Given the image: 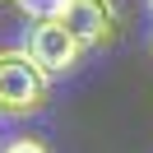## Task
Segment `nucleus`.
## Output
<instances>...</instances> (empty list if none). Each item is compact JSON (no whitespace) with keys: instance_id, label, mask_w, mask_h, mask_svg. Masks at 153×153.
<instances>
[{"instance_id":"obj_6","label":"nucleus","mask_w":153,"mask_h":153,"mask_svg":"<svg viewBox=\"0 0 153 153\" xmlns=\"http://www.w3.org/2000/svg\"><path fill=\"white\" fill-rule=\"evenodd\" d=\"M144 5H149V14H153V0H144Z\"/></svg>"},{"instance_id":"obj_3","label":"nucleus","mask_w":153,"mask_h":153,"mask_svg":"<svg viewBox=\"0 0 153 153\" xmlns=\"http://www.w3.org/2000/svg\"><path fill=\"white\" fill-rule=\"evenodd\" d=\"M28 56L37 60L47 74H70V70L79 65V56H84V47L74 42V33L60 19H51V23H33L28 28Z\"/></svg>"},{"instance_id":"obj_1","label":"nucleus","mask_w":153,"mask_h":153,"mask_svg":"<svg viewBox=\"0 0 153 153\" xmlns=\"http://www.w3.org/2000/svg\"><path fill=\"white\" fill-rule=\"evenodd\" d=\"M51 97V74L28 56V47H0V116H37Z\"/></svg>"},{"instance_id":"obj_4","label":"nucleus","mask_w":153,"mask_h":153,"mask_svg":"<svg viewBox=\"0 0 153 153\" xmlns=\"http://www.w3.org/2000/svg\"><path fill=\"white\" fill-rule=\"evenodd\" d=\"M23 14H28L33 23H51V19H65L70 10V0H14Z\"/></svg>"},{"instance_id":"obj_5","label":"nucleus","mask_w":153,"mask_h":153,"mask_svg":"<svg viewBox=\"0 0 153 153\" xmlns=\"http://www.w3.org/2000/svg\"><path fill=\"white\" fill-rule=\"evenodd\" d=\"M0 153H51L47 139H37V134H10V139L0 144Z\"/></svg>"},{"instance_id":"obj_7","label":"nucleus","mask_w":153,"mask_h":153,"mask_svg":"<svg viewBox=\"0 0 153 153\" xmlns=\"http://www.w3.org/2000/svg\"><path fill=\"white\" fill-rule=\"evenodd\" d=\"M149 51H153V37H149Z\"/></svg>"},{"instance_id":"obj_2","label":"nucleus","mask_w":153,"mask_h":153,"mask_svg":"<svg viewBox=\"0 0 153 153\" xmlns=\"http://www.w3.org/2000/svg\"><path fill=\"white\" fill-rule=\"evenodd\" d=\"M60 23L74 33V42L84 51H102L121 33V10H116V0H70Z\"/></svg>"}]
</instances>
